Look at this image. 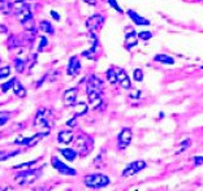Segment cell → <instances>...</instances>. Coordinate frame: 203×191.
<instances>
[{
	"mask_svg": "<svg viewBox=\"0 0 203 191\" xmlns=\"http://www.w3.org/2000/svg\"><path fill=\"white\" fill-rule=\"evenodd\" d=\"M110 183V179L104 174H89L85 177V185L90 188H102Z\"/></svg>",
	"mask_w": 203,
	"mask_h": 191,
	"instance_id": "cell-1",
	"label": "cell"
},
{
	"mask_svg": "<svg viewBox=\"0 0 203 191\" xmlns=\"http://www.w3.org/2000/svg\"><path fill=\"white\" fill-rule=\"evenodd\" d=\"M38 174H39V170H31V169L25 170L22 173H19V174L16 176L14 181H16V183H19V185H29L38 178Z\"/></svg>",
	"mask_w": 203,
	"mask_h": 191,
	"instance_id": "cell-2",
	"label": "cell"
},
{
	"mask_svg": "<svg viewBox=\"0 0 203 191\" xmlns=\"http://www.w3.org/2000/svg\"><path fill=\"white\" fill-rule=\"evenodd\" d=\"M146 168V163L145 161H134V163H130L129 165L122 170V176L124 177H130V176H134L137 173H139L142 169Z\"/></svg>",
	"mask_w": 203,
	"mask_h": 191,
	"instance_id": "cell-3",
	"label": "cell"
},
{
	"mask_svg": "<svg viewBox=\"0 0 203 191\" xmlns=\"http://www.w3.org/2000/svg\"><path fill=\"white\" fill-rule=\"evenodd\" d=\"M51 163H52V167H54L56 170H59L61 174H65V176H76V170L69 168L68 165H65L64 163H61L57 157H52L51 159Z\"/></svg>",
	"mask_w": 203,
	"mask_h": 191,
	"instance_id": "cell-4",
	"label": "cell"
},
{
	"mask_svg": "<svg viewBox=\"0 0 203 191\" xmlns=\"http://www.w3.org/2000/svg\"><path fill=\"white\" fill-rule=\"evenodd\" d=\"M46 109H39L38 111V113H37V116H35V121H34V126L37 127V129H39V127H43V130H45L46 133H48V127H50V125H48V121L46 120Z\"/></svg>",
	"mask_w": 203,
	"mask_h": 191,
	"instance_id": "cell-5",
	"label": "cell"
},
{
	"mask_svg": "<svg viewBox=\"0 0 203 191\" xmlns=\"http://www.w3.org/2000/svg\"><path fill=\"white\" fill-rule=\"evenodd\" d=\"M103 22H104V18L100 14H94L86 21V26H87V29H89L90 31H95V30H98V29L102 28Z\"/></svg>",
	"mask_w": 203,
	"mask_h": 191,
	"instance_id": "cell-6",
	"label": "cell"
},
{
	"mask_svg": "<svg viewBox=\"0 0 203 191\" xmlns=\"http://www.w3.org/2000/svg\"><path fill=\"white\" fill-rule=\"evenodd\" d=\"M119 142H120V148L125 147L130 144L131 142V130L129 127H125L121 130V133L119 134Z\"/></svg>",
	"mask_w": 203,
	"mask_h": 191,
	"instance_id": "cell-7",
	"label": "cell"
},
{
	"mask_svg": "<svg viewBox=\"0 0 203 191\" xmlns=\"http://www.w3.org/2000/svg\"><path fill=\"white\" fill-rule=\"evenodd\" d=\"M87 96L91 103V106L94 108H100L102 107V96H100V91H87Z\"/></svg>",
	"mask_w": 203,
	"mask_h": 191,
	"instance_id": "cell-8",
	"label": "cell"
},
{
	"mask_svg": "<svg viewBox=\"0 0 203 191\" xmlns=\"http://www.w3.org/2000/svg\"><path fill=\"white\" fill-rule=\"evenodd\" d=\"M117 82H120V85L122 86L124 89H130L131 87V83H130V80L128 74L125 73V70H122V69H117Z\"/></svg>",
	"mask_w": 203,
	"mask_h": 191,
	"instance_id": "cell-9",
	"label": "cell"
},
{
	"mask_svg": "<svg viewBox=\"0 0 203 191\" xmlns=\"http://www.w3.org/2000/svg\"><path fill=\"white\" fill-rule=\"evenodd\" d=\"M76 99H77V89H70V90L65 91V94H64V104L67 107L74 106Z\"/></svg>",
	"mask_w": 203,
	"mask_h": 191,
	"instance_id": "cell-10",
	"label": "cell"
},
{
	"mask_svg": "<svg viewBox=\"0 0 203 191\" xmlns=\"http://www.w3.org/2000/svg\"><path fill=\"white\" fill-rule=\"evenodd\" d=\"M79 69H81V64H79L78 59L77 57H72L69 61V65H68V69L67 72L69 75H77L79 73Z\"/></svg>",
	"mask_w": 203,
	"mask_h": 191,
	"instance_id": "cell-11",
	"label": "cell"
},
{
	"mask_svg": "<svg viewBox=\"0 0 203 191\" xmlns=\"http://www.w3.org/2000/svg\"><path fill=\"white\" fill-rule=\"evenodd\" d=\"M128 14H129L130 18L134 21V23H137V25H148L150 23L148 20H146L145 17H141L138 13H136L133 11H128Z\"/></svg>",
	"mask_w": 203,
	"mask_h": 191,
	"instance_id": "cell-12",
	"label": "cell"
},
{
	"mask_svg": "<svg viewBox=\"0 0 203 191\" xmlns=\"http://www.w3.org/2000/svg\"><path fill=\"white\" fill-rule=\"evenodd\" d=\"M137 44V35L134 31H130L126 34V38H125V48L130 49L131 47H134Z\"/></svg>",
	"mask_w": 203,
	"mask_h": 191,
	"instance_id": "cell-13",
	"label": "cell"
},
{
	"mask_svg": "<svg viewBox=\"0 0 203 191\" xmlns=\"http://www.w3.org/2000/svg\"><path fill=\"white\" fill-rule=\"evenodd\" d=\"M13 92L16 94V96H19V98H25L26 96V90L24 89V86L21 85L20 81H17L14 80V83H13Z\"/></svg>",
	"mask_w": 203,
	"mask_h": 191,
	"instance_id": "cell-14",
	"label": "cell"
},
{
	"mask_svg": "<svg viewBox=\"0 0 203 191\" xmlns=\"http://www.w3.org/2000/svg\"><path fill=\"white\" fill-rule=\"evenodd\" d=\"M72 141H73V133L72 132H60L59 133V142L68 144Z\"/></svg>",
	"mask_w": 203,
	"mask_h": 191,
	"instance_id": "cell-15",
	"label": "cell"
},
{
	"mask_svg": "<svg viewBox=\"0 0 203 191\" xmlns=\"http://www.w3.org/2000/svg\"><path fill=\"white\" fill-rule=\"evenodd\" d=\"M60 153L63 155L68 161H73V160L77 157L76 151H74V150H72V148H63V150H60Z\"/></svg>",
	"mask_w": 203,
	"mask_h": 191,
	"instance_id": "cell-16",
	"label": "cell"
},
{
	"mask_svg": "<svg viewBox=\"0 0 203 191\" xmlns=\"http://www.w3.org/2000/svg\"><path fill=\"white\" fill-rule=\"evenodd\" d=\"M22 25H24V29L26 31H34L35 30V25H34V20L33 17H29V18H26L24 21H21Z\"/></svg>",
	"mask_w": 203,
	"mask_h": 191,
	"instance_id": "cell-17",
	"label": "cell"
},
{
	"mask_svg": "<svg viewBox=\"0 0 203 191\" xmlns=\"http://www.w3.org/2000/svg\"><path fill=\"white\" fill-rule=\"evenodd\" d=\"M155 61H158V63H163V64H169V65H172L174 61H173V59L172 57H169V56H167V55H158V56H155Z\"/></svg>",
	"mask_w": 203,
	"mask_h": 191,
	"instance_id": "cell-18",
	"label": "cell"
},
{
	"mask_svg": "<svg viewBox=\"0 0 203 191\" xmlns=\"http://www.w3.org/2000/svg\"><path fill=\"white\" fill-rule=\"evenodd\" d=\"M74 112H76V116H82L87 112V106L86 103H77L76 104V108H74Z\"/></svg>",
	"mask_w": 203,
	"mask_h": 191,
	"instance_id": "cell-19",
	"label": "cell"
},
{
	"mask_svg": "<svg viewBox=\"0 0 203 191\" xmlns=\"http://www.w3.org/2000/svg\"><path fill=\"white\" fill-rule=\"evenodd\" d=\"M85 143H86V138H85V137H79L78 139L76 141V147L79 150V152H81V153L86 152V148H85L86 144H85Z\"/></svg>",
	"mask_w": 203,
	"mask_h": 191,
	"instance_id": "cell-20",
	"label": "cell"
},
{
	"mask_svg": "<svg viewBox=\"0 0 203 191\" xmlns=\"http://www.w3.org/2000/svg\"><path fill=\"white\" fill-rule=\"evenodd\" d=\"M40 30L46 31L48 34H52L54 33V28H52V25L48 22V21H42L40 22Z\"/></svg>",
	"mask_w": 203,
	"mask_h": 191,
	"instance_id": "cell-21",
	"label": "cell"
},
{
	"mask_svg": "<svg viewBox=\"0 0 203 191\" xmlns=\"http://www.w3.org/2000/svg\"><path fill=\"white\" fill-rule=\"evenodd\" d=\"M25 64H26V61H24V60H21V59H19V57H16L14 59V68H16V70L17 72H22L24 70V68H25Z\"/></svg>",
	"mask_w": 203,
	"mask_h": 191,
	"instance_id": "cell-22",
	"label": "cell"
},
{
	"mask_svg": "<svg viewBox=\"0 0 203 191\" xmlns=\"http://www.w3.org/2000/svg\"><path fill=\"white\" fill-rule=\"evenodd\" d=\"M107 80H108L110 83H116L117 82V74L113 69H110V70L107 72Z\"/></svg>",
	"mask_w": 203,
	"mask_h": 191,
	"instance_id": "cell-23",
	"label": "cell"
},
{
	"mask_svg": "<svg viewBox=\"0 0 203 191\" xmlns=\"http://www.w3.org/2000/svg\"><path fill=\"white\" fill-rule=\"evenodd\" d=\"M14 80H16V78H12L11 81H8V82L3 83V85H2V91H3V92H8V91H9V90H11V89L13 87Z\"/></svg>",
	"mask_w": 203,
	"mask_h": 191,
	"instance_id": "cell-24",
	"label": "cell"
},
{
	"mask_svg": "<svg viewBox=\"0 0 203 191\" xmlns=\"http://www.w3.org/2000/svg\"><path fill=\"white\" fill-rule=\"evenodd\" d=\"M19 153V151H14V152H11V153H5V152H0V161H5L7 159L12 157V156H16Z\"/></svg>",
	"mask_w": 203,
	"mask_h": 191,
	"instance_id": "cell-25",
	"label": "cell"
},
{
	"mask_svg": "<svg viewBox=\"0 0 203 191\" xmlns=\"http://www.w3.org/2000/svg\"><path fill=\"white\" fill-rule=\"evenodd\" d=\"M133 75H134V80L137 82H141V81L143 80V72L141 70V69H136L134 73H133Z\"/></svg>",
	"mask_w": 203,
	"mask_h": 191,
	"instance_id": "cell-26",
	"label": "cell"
},
{
	"mask_svg": "<svg viewBox=\"0 0 203 191\" xmlns=\"http://www.w3.org/2000/svg\"><path fill=\"white\" fill-rule=\"evenodd\" d=\"M9 73H11V68L9 66L2 68L0 69V80H2V78H5L7 75H9Z\"/></svg>",
	"mask_w": 203,
	"mask_h": 191,
	"instance_id": "cell-27",
	"label": "cell"
},
{
	"mask_svg": "<svg viewBox=\"0 0 203 191\" xmlns=\"http://www.w3.org/2000/svg\"><path fill=\"white\" fill-rule=\"evenodd\" d=\"M139 38L142 40H148L152 38V34L150 31H142V33H139Z\"/></svg>",
	"mask_w": 203,
	"mask_h": 191,
	"instance_id": "cell-28",
	"label": "cell"
},
{
	"mask_svg": "<svg viewBox=\"0 0 203 191\" xmlns=\"http://www.w3.org/2000/svg\"><path fill=\"white\" fill-rule=\"evenodd\" d=\"M35 163H37V160L30 161V163H25V164H19V165H14L13 168H14V169H20V168H29L30 165H34Z\"/></svg>",
	"mask_w": 203,
	"mask_h": 191,
	"instance_id": "cell-29",
	"label": "cell"
},
{
	"mask_svg": "<svg viewBox=\"0 0 203 191\" xmlns=\"http://www.w3.org/2000/svg\"><path fill=\"white\" fill-rule=\"evenodd\" d=\"M108 3H110V5H111V7H113V8H115V9H116L117 12H122V9H121V8L119 7V4H117L116 0H108Z\"/></svg>",
	"mask_w": 203,
	"mask_h": 191,
	"instance_id": "cell-30",
	"label": "cell"
},
{
	"mask_svg": "<svg viewBox=\"0 0 203 191\" xmlns=\"http://www.w3.org/2000/svg\"><path fill=\"white\" fill-rule=\"evenodd\" d=\"M47 43H48V40H47V38H40V44H39V51H42L43 49V47H46L47 46Z\"/></svg>",
	"mask_w": 203,
	"mask_h": 191,
	"instance_id": "cell-31",
	"label": "cell"
},
{
	"mask_svg": "<svg viewBox=\"0 0 203 191\" xmlns=\"http://www.w3.org/2000/svg\"><path fill=\"white\" fill-rule=\"evenodd\" d=\"M194 161H195V165H202L203 164V156H195V157H194Z\"/></svg>",
	"mask_w": 203,
	"mask_h": 191,
	"instance_id": "cell-32",
	"label": "cell"
},
{
	"mask_svg": "<svg viewBox=\"0 0 203 191\" xmlns=\"http://www.w3.org/2000/svg\"><path fill=\"white\" fill-rule=\"evenodd\" d=\"M8 121V115H0V126L4 125Z\"/></svg>",
	"mask_w": 203,
	"mask_h": 191,
	"instance_id": "cell-33",
	"label": "cell"
},
{
	"mask_svg": "<svg viewBox=\"0 0 203 191\" xmlns=\"http://www.w3.org/2000/svg\"><path fill=\"white\" fill-rule=\"evenodd\" d=\"M181 144H182V147H181V148H180V151H182V150L185 148V147H189V144H190V141L188 139V141H185V142H182Z\"/></svg>",
	"mask_w": 203,
	"mask_h": 191,
	"instance_id": "cell-34",
	"label": "cell"
},
{
	"mask_svg": "<svg viewBox=\"0 0 203 191\" xmlns=\"http://www.w3.org/2000/svg\"><path fill=\"white\" fill-rule=\"evenodd\" d=\"M51 16L54 17V18H55L56 21H59V20H60V16H59V14H57L55 11H51Z\"/></svg>",
	"mask_w": 203,
	"mask_h": 191,
	"instance_id": "cell-35",
	"label": "cell"
},
{
	"mask_svg": "<svg viewBox=\"0 0 203 191\" xmlns=\"http://www.w3.org/2000/svg\"><path fill=\"white\" fill-rule=\"evenodd\" d=\"M67 125H68V126H74V125H76V118H73V120H69L68 122H67Z\"/></svg>",
	"mask_w": 203,
	"mask_h": 191,
	"instance_id": "cell-36",
	"label": "cell"
},
{
	"mask_svg": "<svg viewBox=\"0 0 203 191\" xmlns=\"http://www.w3.org/2000/svg\"><path fill=\"white\" fill-rule=\"evenodd\" d=\"M94 49H95V48L93 47V48L90 49V52H94ZM83 56H87V57H90V54H89V52H83Z\"/></svg>",
	"mask_w": 203,
	"mask_h": 191,
	"instance_id": "cell-37",
	"label": "cell"
},
{
	"mask_svg": "<svg viewBox=\"0 0 203 191\" xmlns=\"http://www.w3.org/2000/svg\"><path fill=\"white\" fill-rule=\"evenodd\" d=\"M138 92H139V91H136V94H130V96H131V98H138V96H139Z\"/></svg>",
	"mask_w": 203,
	"mask_h": 191,
	"instance_id": "cell-38",
	"label": "cell"
},
{
	"mask_svg": "<svg viewBox=\"0 0 203 191\" xmlns=\"http://www.w3.org/2000/svg\"><path fill=\"white\" fill-rule=\"evenodd\" d=\"M85 2H86V3H89V4H93V5H94V4L96 3V0H85Z\"/></svg>",
	"mask_w": 203,
	"mask_h": 191,
	"instance_id": "cell-39",
	"label": "cell"
},
{
	"mask_svg": "<svg viewBox=\"0 0 203 191\" xmlns=\"http://www.w3.org/2000/svg\"><path fill=\"white\" fill-rule=\"evenodd\" d=\"M0 190H2V187H0Z\"/></svg>",
	"mask_w": 203,
	"mask_h": 191,
	"instance_id": "cell-40",
	"label": "cell"
}]
</instances>
